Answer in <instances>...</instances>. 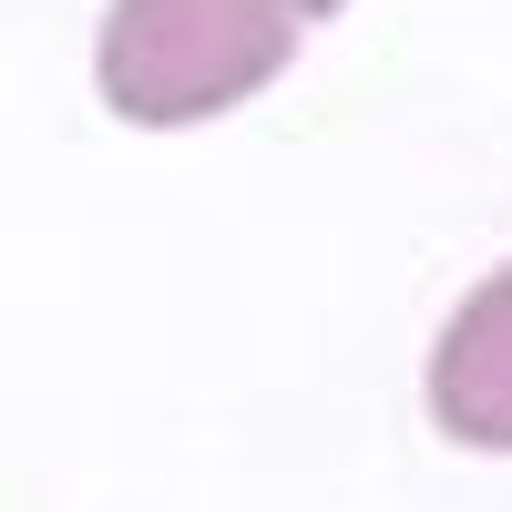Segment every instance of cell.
Here are the masks:
<instances>
[{"label": "cell", "instance_id": "6da1fadb", "mask_svg": "<svg viewBox=\"0 0 512 512\" xmlns=\"http://www.w3.org/2000/svg\"><path fill=\"white\" fill-rule=\"evenodd\" d=\"M328 11H349V0H113L93 41V82L123 123L185 134V123H216L246 93H267Z\"/></svg>", "mask_w": 512, "mask_h": 512}, {"label": "cell", "instance_id": "7a4b0ae2", "mask_svg": "<svg viewBox=\"0 0 512 512\" xmlns=\"http://www.w3.org/2000/svg\"><path fill=\"white\" fill-rule=\"evenodd\" d=\"M431 420L472 451H512V267H492L431 338Z\"/></svg>", "mask_w": 512, "mask_h": 512}]
</instances>
